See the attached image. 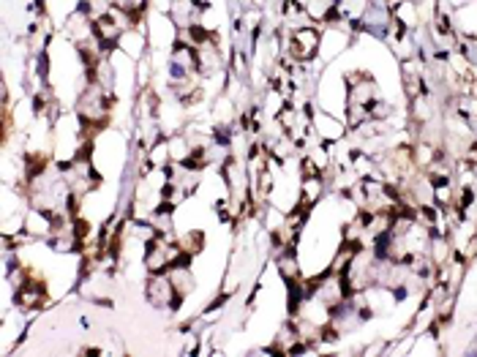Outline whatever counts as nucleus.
I'll return each mask as SVG.
<instances>
[{
  "mask_svg": "<svg viewBox=\"0 0 477 357\" xmlns=\"http://www.w3.org/2000/svg\"><path fill=\"white\" fill-rule=\"evenodd\" d=\"M292 52L300 58V61H308L314 52H317V33L311 28H303L292 36Z\"/></svg>",
  "mask_w": 477,
  "mask_h": 357,
  "instance_id": "nucleus-1",
  "label": "nucleus"
}]
</instances>
